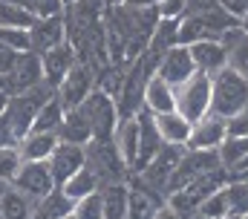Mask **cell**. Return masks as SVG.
I'll use <instances>...</instances> for the list:
<instances>
[{
    "label": "cell",
    "instance_id": "obj_1",
    "mask_svg": "<svg viewBox=\"0 0 248 219\" xmlns=\"http://www.w3.org/2000/svg\"><path fill=\"white\" fill-rule=\"evenodd\" d=\"M248 110V78L234 72L231 66L211 75V112L231 118Z\"/></svg>",
    "mask_w": 248,
    "mask_h": 219
},
{
    "label": "cell",
    "instance_id": "obj_2",
    "mask_svg": "<svg viewBox=\"0 0 248 219\" xmlns=\"http://www.w3.org/2000/svg\"><path fill=\"white\" fill-rule=\"evenodd\" d=\"M52 95H55V87L46 84V81H41L38 87H29V90H23V93H9L6 118H9V124H12L17 141L32 130V121H35L38 110L44 107Z\"/></svg>",
    "mask_w": 248,
    "mask_h": 219
},
{
    "label": "cell",
    "instance_id": "obj_3",
    "mask_svg": "<svg viewBox=\"0 0 248 219\" xmlns=\"http://www.w3.org/2000/svg\"><path fill=\"white\" fill-rule=\"evenodd\" d=\"M78 110H81V115H84L87 124H90L93 139H113V133H116L119 121H122V115H119V107H116V98H113L107 90L95 87V90L78 104Z\"/></svg>",
    "mask_w": 248,
    "mask_h": 219
},
{
    "label": "cell",
    "instance_id": "obj_4",
    "mask_svg": "<svg viewBox=\"0 0 248 219\" xmlns=\"http://www.w3.org/2000/svg\"><path fill=\"white\" fill-rule=\"evenodd\" d=\"M84 164H87V167L98 176V182H104V185L122 182L124 173H130L127 164L122 162V156H119V150H116V144H113V139H93V141L84 147Z\"/></svg>",
    "mask_w": 248,
    "mask_h": 219
},
{
    "label": "cell",
    "instance_id": "obj_5",
    "mask_svg": "<svg viewBox=\"0 0 248 219\" xmlns=\"http://www.w3.org/2000/svg\"><path fill=\"white\" fill-rule=\"evenodd\" d=\"M176 112H182L190 124L211 112V75L193 72L185 84L176 87Z\"/></svg>",
    "mask_w": 248,
    "mask_h": 219
},
{
    "label": "cell",
    "instance_id": "obj_6",
    "mask_svg": "<svg viewBox=\"0 0 248 219\" xmlns=\"http://www.w3.org/2000/svg\"><path fill=\"white\" fill-rule=\"evenodd\" d=\"M93 90H95V69H93V63L78 61L63 75L61 84L55 87V95H58V101L63 104V110H75Z\"/></svg>",
    "mask_w": 248,
    "mask_h": 219
},
{
    "label": "cell",
    "instance_id": "obj_7",
    "mask_svg": "<svg viewBox=\"0 0 248 219\" xmlns=\"http://www.w3.org/2000/svg\"><path fill=\"white\" fill-rule=\"evenodd\" d=\"M153 72H156L162 81H168L170 87L185 84L187 78L196 72L193 58H190V49H187L185 44H176V47L165 49V52L156 58V69H153Z\"/></svg>",
    "mask_w": 248,
    "mask_h": 219
},
{
    "label": "cell",
    "instance_id": "obj_8",
    "mask_svg": "<svg viewBox=\"0 0 248 219\" xmlns=\"http://www.w3.org/2000/svg\"><path fill=\"white\" fill-rule=\"evenodd\" d=\"M12 185L17 190H23L26 196H32L35 202L41 196H46L49 190H55V179H52V170H49V162H23L17 167Z\"/></svg>",
    "mask_w": 248,
    "mask_h": 219
},
{
    "label": "cell",
    "instance_id": "obj_9",
    "mask_svg": "<svg viewBox=\"0 0 248 219\" xmlns=\"http://www.w3.org/2000/svg\"><path fill=\"white\" fill-rule=\"evenodd\" d=\"M228 136V118L208 112L199 121L190 124V139H187V150H217Z\"/></svg>",
    "mask_w": 248,
    "mask_h": 219
},
{
    "label": "cell",
    "instance_id": "obj_10",
    "mask_svg": "<svg viewBox=\"0 0 248 219\" xmlns=\"http://www.w3.org/2000/svg\"><path fill=\"white\" fill-rule=\"evenodd\" d=\"M41 81H44L41 55L20 52L15 58L9 75H6V90H9V93H23V90H29V87H38Z\"/></svg>",
    "mask_w": 248,
    "mask_h": 219
},
{
    "label": "cell",
    "instance_id": "obj_11",
    "mask_svg": "<svg viewBox=\"0 0 248 219\" xmlns=\"http://www.w3.org/2000/svg\"><path fill=\"white\" fill-rule=\"evenodd\" d=\"M81 58L75 52V47L69 44V41H61L58 47H52V49H46V52H41V66H44V81L46 84H52V87H58L63 81V75L78 63Z\"/></svg>",
    "mask_w": 248,
    "mask_h": 219
},
{
    "label": "cell",
    "instance_id": "obj_12",
    "mask_svg": "<svg viewBox=\"0 0 248 219\" xmlns=\"http://www.w3.org/2000/svg\"><path fill=\"white\" fill-rule=\"evenodd\" d=\"M66 41V26H63V15L55 17H35V23L29 26V52L41 55L52 47H58Z\"/></svg>",
    "mask_w": 248,
    "mask_h": 219
},
{
    "label": "cell",
    "instance_id": "obj_13",
    "mask_svg": "<svg viewBox=\"0 0 248 219\" xmlns=\"http://www.w3.org/2000/svg\"><path fill=\"white\" fill-rule=\"evenodd\" d=\"M46 162H49L55 185H63L78 167H84V147L81 144H69V141H58Z\"/></svg>",
    "mask_w": 248,
    "mask_h": 219
},
{
    "label": "cell",
    "instance_id": "obj_14",
    "mask_svg": "<svg viewBox=\"0 0 248 219\" xmlns=\"http://www.w3.org/2000/svg\"><path fill=\"white\" fill-rule=\"evenodd\" d=\"M136 121H139V162H136V170H141L144 164L165 147V141L159 136V127H156L153 112H147V110L141 107L136 112Z\"/></svg>",
    "mask_w": 248,
    "mask_h": 219
},
{
    "label": "cell",
    "instance_id": "obj_15",
    "mask_svg": "<svg viewBox=\"0 0 248 219\" xmlns=\"http://www.w3.org/2000/svg\"><path fill=\"white\" fill-rule=\"evenodd\" d=\"M190 58H193V66L196 72H205V75H217L219 69L228 66V58H225V47L214 38H205V41H196L187 47Z\"/></svg>",
    "mask_w": 248,
    "mask_h": 219
},
{
    "label": "cell",
    "instance_id": "obj_16",
    "mask_svg": "<svg viewBox=\"0 0 248 219\" xmlns=\"http://www.w3.org/2000/svg\"><path fill=\"white\" fill-rule=\"evenodd\" d=\"M141 107L153 115H162V112H173L176 110V87H170L168 81H162L156 72L150 75L147 87H144V104Z\"/></svg>",
    "mask_w": 248,
    "mask_h": 219
},
{
    "label": "cell",
    "instance_id": "obj_17",
    "mask_svg": "<svg viewBox=\"0 0 248 219\" xmlns=\"http://www.w3.org/2000/svg\"><path fill=\"white\" fill-rule=\"evenodd\" d=\"M113 144H116L122 162L127 164V170H136V162H139V121H136V115L119 121V127L113 133Z\"/></svg>",
    "mask_w": 248,
    "mask_h": 219
},
{
    "label": "cell",
    "instance_id": "obj_18",
    "mask_svg": "<svg viewBox=\"0 0 248 219\" xmlns=\"http://www.w3.org/2000/svg\"><path fill=\"white\" fill-rule=\"evenodd\" d=\"M219 44L225 47L228 66H231L234 72H240V75L248 78V35L240 29V23H237L234 29H228V32L219 38Z\"/></svg>",
    "mask_w": 248,
    "mask_h": 219
},
{
    "label": "cell",
    "instance_id": "obj_19",
    "mask_svg": "<svg viewBox=\"0 0 248 219\" xmlns=\"http://www.w3.org/2000/svg\"><path fill=\"white\" fill-rule=\"evenodd\" d=\"M58 141H69V144H81L87 147L93 141V130L87 124V118L81 115V110H63V118H61V127H58Z\"/></svg>",
    "mask_w": 248,
    "mask_h": 219
},
{
    "label": "cell",
    "instance_id": "obj_20",
    "mask_svg": "<svg viewBox=\"0 0 248 219\" xmlns=\"http://www.w3.org/2000/svg\"><path fill=\"white\" fill-rule=\"evenodd\" d=\"M55 144H58L55 133H26L17 141V153L23 162H46L49 153L55 150Z\"/></svg>",
    "mask_w": 248,
    "mask_h": 219
},
{
    "label": "cell",
    "instance_id": "obj_21",
    "mask_svg": "<svg viewBox=\"0 0 248 219\" xmlns=\"http://www.w3.org/2000/svg\"><path fill=\"white\" fill-rule=\"evenodd\" d=\"M156 118V127H159V136L165 144H179L185 147L187 139H190V121H187L182 112H162V115H153Z\"/></svg>",
    "mask_w": 248,
    "mask_h": 219
},
{
    "label": "cell",
    "instance_id": "obj_22",
    "mask_svg": "<svg viewBox=\"0 0 248 219\" xmlns=\"http://www.w3.org/2000/svg\"><path fill=\"white\" fill-rule=\"evenodd\" d=\"M35 199L17 190L15 185H6L0 193V219H32Z\"/></svg>",
    "mask_w": 248,
    "mask_h": 219
},
{
    "label": "cell",
    "instance_id": "obj_23",
    "mask_svg": "<svg viewBox=\"0 0 248 219\" xmlns=\"http://www.w3.org/2000/svg\"><path fill=\"white\" fill-rule=\"evenodd\" d=\"M72 199L63 193L61 188H55V190H49L46 196H41L38 202H35V211H32V219H61L66 214H72Z\"/></svg>",
    "mask_w": 248,
    "mask_h": 219
},
{
    "label": "cell",
    "instance_id": "obj_24",
    "mask_svg": "<svg viewBox=\"0 0 248 219\" xmlns=\"http://www.w3.org/2000/svg\"><path fill=\"white\" fill-rule=\"evenodd\" d=\"M101 190V205H104V219H127V199L130 190L124 188L122 182H110Z\"/></svg>",
    "mask_w": 248,
    "mask_h": 219
},
{
    "label": "cell",
    "instance_id": "obj_25",
    "mask_svg": "<svg viewBox=\"0 0 248 219\" xmlns=\"http://www.w3.org/2000/svg\"><path fill=\"white\" fill-rule=\"evenodd\" d=\"M58 188H61L63 193L75 202V199H81V196H87V193L98 190V188H101V182H98V176H95V173L84 164V167H78V170H75V173H72L63 185H58Z\"/></svg>",
    "mask_w": 248,
    "mask_h": 219
},
{
    "label": "cell",
    "instance_id": "obj_26",
    "mask_svg": "<svg viewBox=\"0 0 248 219\" xmlns=\"http://www.w3.org/2000/svg\"><path fill=\"white\" fill-rule=\"evenodd\" d=\"M231 214V199H228V188L225 185H219L217 190H211L202 202H199V208H196V217L199 219H222Z\"/></svg>",
    "mask_w": 248,
    "mask_h": 219
},
{
    "label": "cell",
    "instance_id": "obj_27",
    "mask_svg": "<svg viewBox=\"0 0 248 219\" xmlns=\"http://www.w3.org/2000/svg\"><path fill=\"white\" fill-rule=\"evenodd\" d=\"M176 44H179V20L159 17L156 29H153V35H150L147 49H150L153 55H162L165 49H170V47H176Z\"/></svg>",
    "mask_w": 248,
    "mask_h": 219
},
{
    "label": "cell",
    "instance_id": "obj_28",
    "mask_svg": "<svg viewBox=\"0 0 248 219\" xmlns=\"http://www.w3.org/2000/svg\"><path fill=\"white\" fill-rule=\"evenodd\" d=\"M61 118H63V104L58 101V95H52L44 107L38 110V115H35L29 133H58Z\"/></svg>",
    "mask_w": 248,
    "mask_h": 219
},
{
    "label": "cell",
    "instance_id": "obj_29",
    "mask_svg": "<svg viewBox=\"0 0 248 219\" xmlns=\"http://www.w3.org/2000/svg\"><path fill=\"white\" fill-rule=\"evenodd\" d=\"M35 23V15L17 3L0 0V29H29Z\"/></svg>",
    "mask_w": 248,
    "mask_h": 219
},
{
    "label": "cell",
    "instance_id": "obj_30",
    "mask_svg": "<svg viewBox=\"0 0 248 219\" xmlns=\"http://www.w3.org/2000/svg\"><path fill=\"white\" fill-rule=\"evenodd\" d=\"M72 217L75 219H104V205H101V190H93L81 199H75L72 205Z\"/></svg>",
    "mask_w": 248,
    "mask_h": 219
},
{
    "label": "cell",
    "instance_id": "obj_31",
    "mask_svg": "<svg viewBox=\"0 0 248 219\" xmlns=\"http://www.w3.org/2000/svg\"><path fill=\"white\" fill-rule=\"evenodd\" d=\"M150 214H153L150 190H144V188L130 190V199H127V219H150Z\"/></svg>",
    "mask_w": 248,
    "mask_h": 219
},
{
    "label": "cell",
    "instance_id": "obj_32",
    "mask_svg": "<svg viewBox=\"0 0 248 219\" xmlns=\"http://www.w3.org/2000/svg\"><path fill=\"white\" fill-rule=\"evenodd\" d=\"M225 188H228V199H231V214L248 217V179H234Z\"/></svg>",
    "mask_w": 248,
    "mask_h": 219
},
{
    "label": "cell",
    "instance_id": "obj_33",
    "mask_svg": "<svg viewBox=\"0 0 248 219\" xmlns=\"http://www.w3.org/2000/svg\"><path fill=\"white\" fill-rule=\"evenodd\" d=\"M20 164H23V159H20L17 147H0V182L12 185V179H15Z\"/></svg>",
    "mask_w": 248,
    "mask_h": 219
},
{
    "label": "cell",
    "instance_id": "obj_34",
    "mask_svg": "<svg viewBox=\"0 0 248 219\" xmlns=\"http://www.w3.org/2000/svg\"><path fill=\"white\" fill-rule=\"evenodd\" d=\"M0 41L15 52H29V29H0Z\"/></svg>",
    "mask_w": 248,
    "mask_h": 219
},
{
    "label": "cell",
    "instance_id": "obj_35",
    "mask_svg": "<svg viewBox=\"0 0 248 219\" xmlns=\"http://www.w3.org/2000/svg\"><path fill=\"white\" fill-rule=\"evenodd\" d=\"M66 9V0H32L29 12L35 17H55V15H63Z\"/></svg>",
    "mask_w": 248,
    "mask_h": 219
},
{
    "label": "cell",
    "instance_id": "obj_36",
    "mask_svg": "<svg viewBox=\"0 0 248 219\" xmlns=\"http://www.w3.org/2000/svg\"><path fill=\"white\" fill-rule=\"evenodd\" d=\"M185 12H187V0H162V3H159V17L179 20Z\"/></svg>",
    "mask_w": 248,
    "mask_h": 219
},
{
    "label": "cell",
    "instance_id": "obj_37",
    "mask_svg": "<svg viewBox=\"0 0 248 219\" xmlns=\"http://www.w3.org/2000/svg\"><path fill=\"white\" fill-rule=\"evenodd\" d=\"M228 136H248V110L228 118Z\"/></svg>",
    "mask_w": 248,
    "mask_h": 219
},
{
    "label": "cell",
    "instance_id": "obj_38",
    "mask_svg": "<svg viewBox=\"0 0 248 219\" xmlns=\"http://www.w3.org/2000/svg\"><path fill=\"white\" fill-rule=\"evenodd\" d=\"M217 6L225 9V12H228L231 17H237V20L248 12V0H217Z\"/></svg>",
    "mask_w": 248,
    "mask_h": 219
},
{
    "label": "cell",
    "instance_id": "obj_39",
    "mask_svg": "<svg viewBox=\"0 0 248 219\" xmlns=\"http://www.w3.org/2000/svg\"><path fill=\"white\" fill-rule=\"evenodd\" d=\"M0 147H17V136L6 115H0Z\"/></svg>",
    "mask_w": 248,
    "mask_h": 219
},
{
    "label": "cell",
    "instance_id": "obj_40",
    "mask_svg": "<svg viewBox=\"0 0 248 219\" xmlns=\"http://www.w3.org/2000/svg\"><path fill=\"white\" fill-rule=\"evenodd\" d=\"M20 52H15V49H9L3 41H0V75H9V69H12V63H15V58Z\"/></svg>",
    "mask_w": 248,
    "mask_h": 219
},
{
    "label": "cell",
    "instance_id": "obj_41",
    "mask_svg": "<svg viewBox=\"0 0 248 219\" xmlns=\"http://www.w3.org/2000/svg\"><path fill=\"white\" fill-rule=\"evenodd\" d=\"M150 219H182L170 205H162V208H153V214H150Z\"/></svg>",
    "mask_w": 248,
    "mask_h": 219
},
{
    "label": "cell",
    "instance_id": "obj_42",
    "mask_svg": "<svg viewBox=\"0 0 248 219\" xmlns=\"http://www.w3.org/2000/svg\"><path fill=\"white\" fill-rule=\"evenodd\" d=\"M162 0H122V6H127V9H153Z\"/></svg>",
    "mask_w": 248,
    "mask_h": 219
},
{
    "label": "cell",
    "instance_id": "obj_43",
    "mask_svg": "<svg viewBox=\"0 0 248 219\" xmlns=\"http://www.w3.org/2000/svg\"><path fill=\"white\" fill-rule=\"evenodd\" d=\"M228 173H231V176H243V173H248V156H246L240 164H237V167H231Z\"/></svg>",
    "mask_w": 248,
    "mask_h": 219
},
{
    "label": "cell",
    "instance_id": "obj_44",
    "mask_svg": "<svg viewBox=\"0 0 248 219\" xmlns=\"http://www.w3.org/2000/svg\"><path fill=\"white\" fill-rule=\"evenodd\" d=\"M6 107H9V90L0 93V115H6Z\"/></svg>",
    "mask_w": 248,
    "mask_h": 219
},
{
    "label": "cell",
    "instance_id": "obj_45",
    "mask_svg": "<svg viewBox=\"0 0 248 219\" xmlns=\"http://www.w3.org/2000/svg\"><path fill=\"white\" fill-rule=\"evenodd\" d=\"M237 23H240V29H243V32L248 35V12L243 15V17H240V20H237Z\"/></svg>",
    "mask_w": 248,
    "mask_h": 219
},
{
    "label": "cell",
    "instance_id": "obj_46",
    "mask_svg": "<svg viewBox=\"0 0 248 219\" xmlns=\"http://www.w3.org/2000/svg\"><path fill=\"white\" fill-rule=\"evenodd\" d=\"M104 6H122V0H104Z\"/></svg>",
    "mask_w": 248,
    "mask_h": 219
},
{
    "label": "cell",
    "instance_id": "obj_47",
    "mask_svg": "<svg viewBox=\"0 0 248 219\" xmlns=\"http://www.w3.org/2000/svg\"><path fill=\"white\" fill-rule=\"evenodd\" d=\"M6 90V75H0V93Z\"/></svg>",
    "mask_w": 248,
    "mask_h": 219
},
{
    "label": "cell",
    "instance_id": "obj_48",
    "mask_svg": "<svg viewBox=\"0 0 248 219\" xmlns=\"http://www.w3.org/2000/svg\"><path fill=\"white\" fill-rule=\"evenodd\" d=\"M222 219H246V217H234V214H228V217H222Z\"/></svg>",
    "mask_w": 248,
    "mask_h": 219
},
{
    "label": "cell",
    "instance_id": "obj_49",
    "mask_svg": "<svg viewBox=\"0 0 248 219\" xmlns=\"http://www.w3.org/2000/svg\"><path fill=\"white\" fill-rule=\"evenodd\" d=\"M61 219H75V217H72V214H66V217H61Z\"/></svg>",
    "mask_w": 248,
    "mask_h": 219
},
{
    "label": "cell",
    "instance_id": "obj_50",
    "mask_svg": "<svg viewBox=\"0 0 248 219\" xmlns=\"http://www.w3.org/2000/svg\"><path fill=\"white\" fill-rule=\"evenodd\" d=\"M3 188H6V185H3V182H0V193H3Z\"/></svg>",
    "mask_w": 248,
    "mask_h": 219
}]
</instances>
